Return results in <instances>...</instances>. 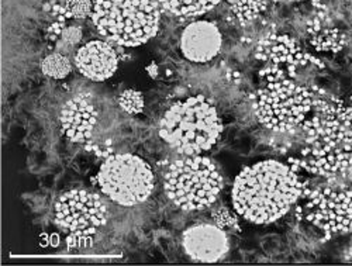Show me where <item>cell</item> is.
I'll list each match as a JSON object with an SVG mask.
<instances>
[{
  "label": "cell",
  "instance_id": "1",
  "mask_svg": "<svg viewBox=\"0 0 352 266\" xmlns=\"http://www.w3.org/2000/svg\"><path fill=\"white\" fill-rule=\"evenodd\" d=\"M311 188L287 164L261 161L237 175L231 190L232 209L252 224H271L305 199Z\"/></svg>",
  "mask_w": 352,
  "mask_h": 266
},
{
  "label": "cell",
  "instance_id": "2",
  "mask_svg": "<svg viewBox=\"0 0 352 266\" xmlns=\"http://www.w3.org/2000/svg\"><path fill=\"white\" fill-rule=\"evenodd\" d=\"M221 117L213 102L203 95L175 102L160 122V137L184 155H203L223 135Z\"/></svg>",
  "mask_w": 352,
  "mask_h": 266
},
{
  "label": "cell",
  "instance_id": "3",
  "mask_svg": "<svg viewBox=\"0 0 352 266\" xmlns=\"http://www.w3.org/2000/svg\"><path fill=\"white\" fill-rule=\"evenodd\" d=\"M161 9L158 0H95L91 19L109 43L135 48L158 34Z\"/></svg>",
  "mask_w": 352,
  "mask_h": 266
},
{
  "label": "cell",
  "instance_id": "4",
  "mask_svg": "<svg viewBox=\"0 0 352 266\" xmlns=\"http://www.w3.org/2000/svg\"><path fill=\"white\" fill-rule=\"evenodd\" d=\"M224 188L217 165L208 157L192 155L172 162L164 177L168 199L184 212L206 210Z\"/></svg>",
  "mask_w": 352,
  "mask_h": 266
},
{
  "label": "cell",
  "instance_id": "5",
  "mask_svg": "<svg viewBox=\"0 0 352 266\" xmlns=\"http://www.w3.org/2000/svg\"><path fill=\"white\" fill-rule=\"evenodd\" d=\"M311 107L310 87L293 79L267 82L252 96V110L258 122L276 133H290L300 127Z\"/></svg>",
  "mask_w": 352,
  "mask_h": 266
},
{
  "label": "cell",
  "instance_id": "6",
  "mask_svg": "<svg viewBox=\"0 0 352 266\" xmlns=\"http://www.w3.org/2000/svg\"><path fill=\"white\" fill-rule=\"evenodd\" d=\"M92 184L111 201L133 207L148 199L155 186L153 168L142 158L133 154H117L103 159Z\"/></svg>",
  "mask_w": 352,
  "mask_h": 266
},
{
  "label": "cell",
  "instance_id": "7",
  "mask_svg": "<svg viewBox=\"0 0 352 266\" xmlns=\"http://www.w3.org/2000/svg\"><path fill=\"white\" fill-rule=\"evenodd\" d=\"M326 185L313 186L310 193L299 200L295 216L310 223L327 236L352 232V186L341 176L326 177Z\"/></svg>",
  "mask_w": 352,
  "mask_h": 266
},
{
  "label": "cell",
  "instance_id": "8",
  "mask_svg": "<svg viewBox=\"0 0 352 266\" xmlns=\"http://www.w3.org/2000/svg\"><path fill=\"white\" fill-rule=\"evenodd\" d=\"M55 223L72 236L94 240L98 230L106 225L109 209L98 193L72 189L55 201Z\"/></svg>",
  "mask_w": 352,
  "mask_h": 266
},
{
  "label": "cell",
  "instance_id": "9",
  "mask_svg": "<svg viewBox=\"0 0 352 266\" xmlns=\"http://www.w3.org/2000/svg\"><path fill=\"white\" fill-rule=\"evenodd\" d=\"M295 172L305 170L320 177L342 176L352 166V141L340 144H307L299 157L286 162Z\"/></svg>",
  "mask_w": 352,
  "mask_h": 266
},
{
  "label": "cell",
  "instance_id": "10",
  "mask_svg": "<svg viewBox=\"0 0 352 266\" xmlns=\"http://www.w3.org/2000/svg\"><path fill=\"white\" fill-rule=\"evenodd\" d=\"M182 247L192 261L214 263L227 256L230 240L226 230L214 223H200L190 225L182 234Z\"/></svg>",
  "mask_w": 352,
  "mask_h": 266
},
{
  "label": "cell",
  "instance_id": "11",
  "mask_svg": "<svg viewBox=\"0 0 352 266\" xmlns=\"http://www.w3.org/2000/svg\"><path fill=\"white\" fill-rule=\"evenodd\" d=\"M254 55L261 63H270L279 67L290 79H295L299 67L309 64V54L302 49L296 38L274 32L258 41Z\"/></svg>",
  "mask_w": 352,
  "mask_h": 266
},
{
  "label": "cell",
  "instance_id": "12",
  "mask_svg": "<svg viewBox=\"0 0 352 266\" xmlns=\"http://www.w3.org/2000/svg\"><path fill=\"white\" fill-rule=\"evenodd\" d=\"M223 47V37L216 23L197 20L186 25L181 36V51L195 64H206L214 59Z\"/></svg>",
  "mask_w": 352,
  "mask_h": 266
},
{
  "label": "cell",
  "instance_id": "13",
  "mask_svg": "<svg viewBox=\"0 0 352 266\" xmlns=\"http://www.w3.org/2000/svg\"><path fill=\"white\" fill-rule=\"evenodd\" d=\"M119 54L107 41H89L82 45L75 54V65L78 71L85 78L95 82H104L110 79L119 68Z\"/></svg>",
  "mask_w": 352,
  "mask_h": 266
},
{
  "label": "cell",
  "instance_id": "14",
  "mask_svg": "<svg viewBox=\"0 0 352 266\" xmlns=\"http://www.w3.org/2000/svg\"><path fill=\"white\" fill-rule=\"evenodd\" d=\"M99 113L95 106L80 96L64 103L60 111V126L65 137L72 142L86 144L92 141V131L98 123Z\"/></svg>",
  "mask_w": 352,
  "mask_h": 266
},
{
  "label": "cell",
  "instance_id": "15",
  "mask_svg": "<svg viewBox=\"0 0 352 266\" xmlns=\"http://www.w3.org/2000/svg\"><path fill=\"white\" fill-rule=\"evenodd\" d=\"M306 34L311 47L318 52H341L348 44V36L344 30L331 25L329 10L317 12L306 27Z\"/></svg>",
  "mask_w": 352,
  "mask_h": 266
},
{
  "label": "cell",
  "instance_id": "16",
  "mask_svg": "<svg viewBox=\"0 0 352 266\" xmlns=\"http://www.w3.org/2000/svg\"><path fill=\"white\" fill-rule=\"evenodd\" d=\"M161 8L178 17H196L217 8L223 0H158Z\"/></svg>",
  "mask_w": 352,
  "mask_h": 266
},
{
  "label": "cell",
  "instance_id": "17",
  "mask_svg": "<svg viewBox=\"0 0 352 266\" xmlns=\"http://www.w3.org/2000/svg\"><path fill=\"white\" fill-rule=\"evenodd\" d=\"M270 8V0H239L231 6L230 10L243 25L259 19L263 13H267Z\"/></svg>",
  "mask_w": 352,
  "mask_h": 266
},
{
  "label": "cell",
  "instance_id": "18",
  "mask_svg": "<svg viewBox=\"0 0 352 266\" xmlns=\"http://www.w3.org/2000/svg\"><path fill=\"white\" fill-rule=\"evenodd\" d=\"M41 71L47 78L60 80L71 74L72 63L68 55L61 52H54L43 59Z\"/></svg>",
  "mask_w": 352,
  "mask_h": 266
},
{
  "label": "cell",
  "instance_id": "19",
  "mask_svg": "<svg viewBox=\"0 0 352 266\" xmlns=\"http://www.w3.org/2000/svg\"><path fill=\"white\" fill-rule=\"evenodd\" d=\"M119 104L127 114L137 115L142 113L145 103L141 92L134 91V89H126L119 96Z\"/></svg>",
  "mask_w": 352,
  "mask_h": 266
},
{
  "label": "cell",
  "instance_id": "20",
  "mask_svg": "<svg viewBox=\"0 0 352 266\" xmlns=\"http://www.w3.org/2000/svg\"><path fill=\"white\" fill-rule=\"evenodd\" d=\"M212 220L216 225L223 230H240V216L236 210H231L228 207H219L212 213Z\"/></svg>",
  "mask_w": 352,
  "mask_h": 266
},
{
  "label": "cell",
  "instance_id": "21",
  "mask_svg": "<svg viewBox=\"0 0 352 266\" xmlns=\"http://www.w3.org/2000/svg\"><path fill=\"white\" fill-rule=\"evenodd\" d=\"M95 2L94 0H65V8L71 19L83 20L92 16Z\"/></svg>",
  "mask_w": 352,
  "mask_h": 266
},
{
  "label": "cell",
  "instance_id": "22",
  "mask_svg": "<svg viewBox=\"0 0 352 266\" xmlns=\"http://www.w3.org/2000/svg\"><path fill=\"white\" fill-rule=\"evenodd\" d=\"M82 37H83L82 27H80V25H75V24H74V25H67V27L64 28L63 36H61V38H63L67 44H69V45H72V47H76V45L80 43Z\"/></svg>",
  "mask_w": 352,
  "mask_h": 266
},
{
  "label": "cell",
  "instance_id": "23",
  "mask_svg": "<svg viewBox=\"0 0 352 266\" xmlns=\"http://www.w3.org/2000/svg\"><path fill=\"white\" fill-rule=\"evenodd\" d=\"M67 27V23H63V21H54L48 30H47V37L50 41H54L56 43L58 40H61V36H63V32L64 28Z\"/></svg>",
  "mask_w": 352,
  "mask_h": 266
},
{
  "label": "cell",
  "instance_id": "24",
  "mask_svg": "<svg viewBox=\"0 0 352 266\" xmlns=\"http://www.w3.org/2000/svg\"><path fill=\"white\" fill-rule=\"evenodd\" d=\"M351 102H352V99H351ZM344 123H345V126H346V129L351 131V134H352V103H351V106H346L345 107V111H344Z\"/></svg>",
  "mask_w": 352,
  "mask_h": 266
},
{
  "label": "cell",
  "instance_id": "25",
  "mask_svg": "<svg viewBox=\"0 0 352 266\" xmlns=\"http://www.w3.org/2000/svg\"><path fill=\"white\" fill-rule=\"evenodd\" d=\"M227 79L232 85H240L243 82V75L240 72H237V71H230L227 74Z\"/></svg>",
  "mask_w": 352,
  "mask_h": 266
},
{
  "label": "cell",
  "instance_id": "26",
  "mask_svg": "<svg viewBox=\"0 0 352 266\" xmlns=\"http://www.w3.org/2000/svg\"><path fill=\"white\" fill-rule=\"evenodd\" d=\"M311 6L317 10V12H326L327 10V5L324 0H310Z\"/></svg>",
  "mask_w": 352,
  "mask_h": 266
},
{
  "label": "cell",
  "instance_id": "27",
  "mask_svg": "<svg viewBox=\"0 0 352 266\" xmlns=\"http://www.w3.org/2000/svg\"><path fill=\"white\" fill-rule=\"evenodd\" d=\"M146 72L150 74V76H151L153 79H155V78L158 76V67H157V64L153 63L150 67H146Z\"/></svg>",
  "mask_w": 352,
  "mask_h": 266
},
{
  "label": "cell",
  "instance_id": "28",
  "mask_svg": "<svg viewBox=\"0 0 352 266\" xmlns=\"http://www.w3.org/2000/svg\"><path fill=\"white\" fill-rule=\"evenodd\" d=\"M342 259H344L345 262H352V245L346 248V251L344 252V256H342Z\"/></svg>",
  "mask_w": 352,
  "mask_h": 266
},
{
  "label": "cell",
  "instance_id": "29",
  "mask_svg": "<svg viewBox=\"0 0 352 266\" xmlns=\"http://www.w3.org/2000/svg\"><path fill=\"white\" fill-rule=\"evenodd\" d=\"M285 2H303V0H285Z\"/></svg>",
  "mask_w": 352,
  "mask_h": 266
}]
</instances>
